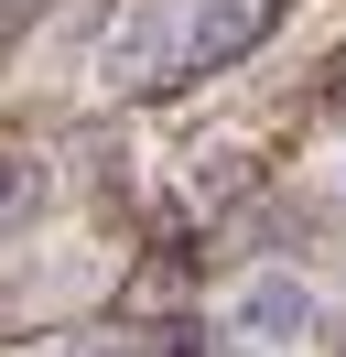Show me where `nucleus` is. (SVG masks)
Instances as JSON below:
<instances>
[{"label":"nucleus","mask_w":346,"mask_h":357,"mask_svg":"<svg viewBox=\"0 0 346 357\" xmlns=\"http://www.w3.org/2000/svg\"><path fill=\"white\" fill-rule=\"evenodd\" d=\"M260 22H271V0H195V22L163 44V76H206V66H227V54H249Z\"/></svg>","instance_id":"nucleus-2"},{"label":"nucleus","mask_w":346,"mask_h":357,"mask_svg":"<svg viewBox=\"0 0 346 357\" xmlns=\"http://www.w3.org/2000/svg\"><path fill=\"white\" fill-rule=\"evenodd\" d=\"M336 184H346V152H336Z\"/></svg>","instance_id":"nucleus-6"},{"label":"nucleus","mask_w":346,"mask_h":357,"mask_svg":"<svg viewBox=\"0 0 346 357\" xmlns=\"http://www.w3.org/2000/svg\"><path fill=\"white\" fill-rule=\"evenodd\" d=\"M54 357H141V347H119V335H76V347H54Z\"/></svg>","instance_id":"nucleus-5"},{"label":"nucleus","mask_w":346,"mask_h":357,"mask_svg":"<svg viewBox=\"0 0 346 357\" xmlns=\"http://www.w3.org/2000/svg\"><path fill=\"white\" fill-rule=\"evenodd\" d=\"M151 357H206V325H163V335H151Z\"/></svg>","instance_id":"nucleus-4"},{"label":"nucleus","mask_w":346,"mask_h":357,"mask_svg":"<svg viewBox=\"0 0 346 357\" xmlns=\"http://www.w3.org/2000/svg\"><path fill=\"white\" fill-rule=\"evenodd\" d=\"M216 325H227L238 347H314V335H324V292L303 282V271H249Z\"/></svg>","instance_id":"nucleus-1"},{"label":"nucleus","mask_w":346,"mask_h":357,"mask_svg":"<svg viewBox=\"0 0 346 357\" xmlns=\"http://www.w3.org/2000/svg\"><path fill=\"white\" fill-rule=\"evenodd\" d=\"M22 206H33V162L0 152V217H22Z\"/></svg>","instance_id":"nucleus-3"}]
</instances>
